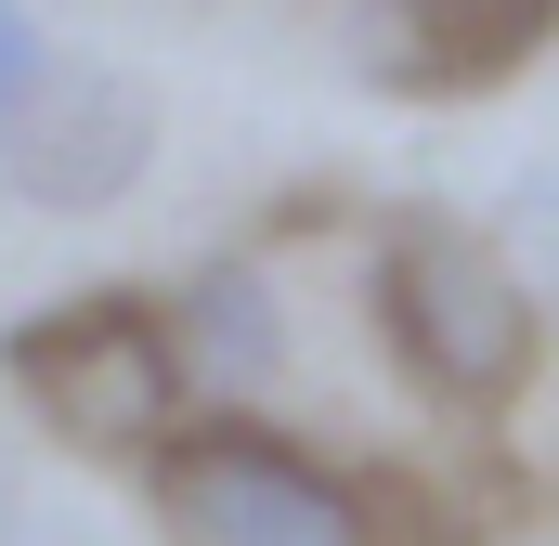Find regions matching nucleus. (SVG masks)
Returning a JSON list of instances; mask_svg holds the SVG:
<instances>
[{
    "instance_id": "10",
    "label": "nucleus",
    "mask_w": 559,
    "mask_h": 546,
    "mask_svg": "<svg viewBox=\"0 0 559 546\" xmlns=\"http://www.w3.org/2000/svg\"><path fill=\"white\" fill-rule=\"evenodd\" d=\"M0 534H13V468H0Z\"/></svg>"
},
{
    "instance_id": "4",
    "label": "nucleus",
    "mask_w": 559,
    "mask_h": 546,
    "mask_svg": "<svg viewBox=\"0 0 559 546\" xmlns=\"http://www.w3.org/2000/svg\"><path fill=\"white\" fill-rule=\"evenodd\" d=\"M143 169H156V92H143L131 66H79V52H52V66L26 79V105L0 118V182H13L26 209L92 222V209L131 195Z\"/></svg>"
},
{
    "instance_id": "9",
    "label": "nucleus",
    "mask_w": 559,
    "mask_h": 546,
    "mask_svg": "<svg viewBox=\"0 0 559 546\" xmlns=\"http://www.w3.org/2000/svg\"><path fill=\"white\" fill-rule=\"evenodd\" d=\"M39 66H52V39H39V13H26V0H0V118L26 105V79H39Z\"/></svg>"
},
{
    "instance_id": "7",
    "label": "nucleus",
    "mask_w": 559,
    "mask_h": 546,
    "mask_svg": "<svg viewBox=\"0 0 559 546\" xmlns=\"http://www.w3.org/2000/svg\"><path fill=\"white\" fill-rule=\"evenodd\" d=\"M352 508H365V546H468L481 534V508L468 495H429V468H365Z\"/></svg>"
},
{
    "instance_id": "5",
    "label": "nucleus",
    "mask_w": 559,
    "mask_h": 546,
    "mask_svg": "<svg viewBox=\"0 0 559 546\" xmlns=\"http://www.w3.org/2000/svg\"><path fill=\"white\" fill-rule=\"evenodd\" d=\"M559 39V0H352V52L391 92H508Z\"/></svg>"
},
{
    "instance_id": "1",
    "label": "nucleus",
    "mask_w": 559,
    "mask_h": 546,
    "mask_svg": "<svg viewBox=\"0 0 559 546\" xmlns=\"http://www.w3.org/2000/svg\"><path fill=\"white\" fill-rule=\"evenodd\" d=\"M365 299H378L391 365L417 378L429 404H455V416H508L547 378V299L495 261V235H468V222H442V209H404V222L378 235Z\"/></svg>"
},
{
    "instance_id": "2",
    "label": "nucleus",
    "mask_w": 559,
    "mask_h": 546,
    "mask_svg": "<svg viewBox=\"0 0 559 546\" xmlns=\"http://www.w3.org/2000/svg\"><path fill=\"white\" fill-rule=\"evenodd\" d=\"M0 378L26 391V416L66 455H156L182 429V391H195L169 299H143V286H79V299L26 312L0 339Z\"/></svg>"
},
{
    "instance_id": "3",
    "label": "nucleus",
    "mask_w": 559,
    "mask_h": 546,
    "mask_svg": "<svg viewBox=\"0 0 559 546\" xmlns=\"http://www.w3.org/2000/svg\"><path fill=\"white\" fill-rule=\"evenodd\" d=\"M131 468L182 546H365L352 482L325 455H299L286 429H261V416H182Z\"/></svg>"
},
{
    "instance_id": "8",
    "label": "nucleus",
    "mask_w": 559,
    "mask_h": 546,
    "mask_svg": "<svg viewBox=\"0 0 559 546\" xmlns=\"http://www.w3.org/2000/svg\"><path fill=\"white\" fill-rule=\"evenodd\" d=\"M495 261L521 273L534 299H559V156H534V169L508 182V209H495Z\"/></svg>"
},
{
    "instance_id": "6",
    "label": "nucleus",
    "mask_w": 559,
    "mask_h": 546,
    "mask_svg": "<svg viewBox=\"0 0 559 546\" xmlns=\"http://www.w3.org/2000/svg\"><path fill=\"white\" fill-rule=\"evenodd\" d=\"M169 339H182L195 378L261 391V378L286 365V312H274V286H261V261H195L182 286H169Z\"/></svg>"
}]
</instances>
